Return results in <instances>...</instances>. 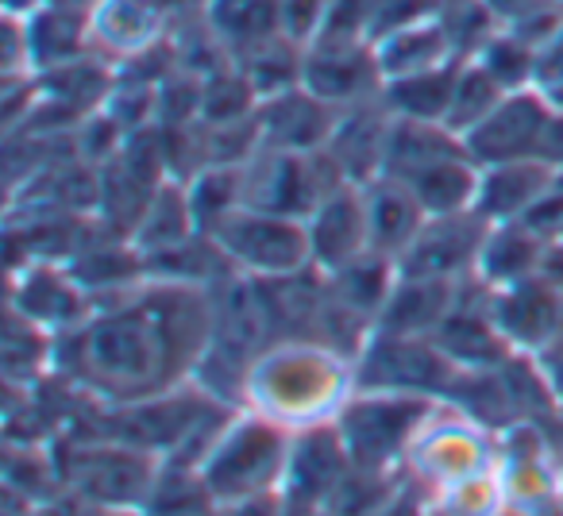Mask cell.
Masks as SVG:
<instances>
[{"label": "cell", "instance_id": "obj_8", "mask_svg": "<svg viewBox=\"0 0 563 516\" xmlns=\"http://www.w3.org/2000/svg\"><path fill=\"white\" fill-rule=\"evenodd\" d=\"M490 316L514 351L540 355L555 339H563V285L537 270L525 282L490 290Z\"/></svg>", "mask_w": 563, "mask_h": 516}, {"label": "cell", "instance_id": "obj_17", "mask_svg": "<svg viewBox=\"0 0 563 516\" xmlns=\"http://www.w3.org/2000/svg\"><path fill=\"white\" fill-rule=\"evenodd\" d=\"M555 166L544 158H521V162H501V166H486L483 178H478V193H475V216L486 224H514L521 220L532 204L540 201L548 186L555 181Z\"/></svg>", "mask_w": 563, "mask_h": 516}, {"label": "cell", "instance_id": "obj_11", "mask_svg": "<svg viewBox=\"0 0 563 516\" xmlns=\"http://www.w3.org/2000/svg\"><path fill=\"white\" fill-rule=\"evenodd\" d=\"M336 120H340L336 104L321 101L306 86H294L286 93L258 101V135H263V147L313 155V150L329 147L332 132H336Z\"/></svg>", "mask_w": 563, "mask_h": 516}, {"label": "cell", "instance_id": "obj_6", "mask_svg": "<svg viewBox=\"0 0 563 516\" xmlns=\"http://www.w3.org/2000/svg\"><path fill=\"white\" fill-rule=\"evenodd\" d=\"M548 120H552V104L537 89H514L501 97V104L483 124L463 135V147L483 170L501 162H521V158H540Z\"/></svg>", "mask_w": 563, "mask_h": 516}, {"label": "cell", "instance_id": "obj_16", "mask_svg": "<svg viewBox=\"0 0 563 516\" xmlns=\"http://www.w3.org/2000/svg\"><path fill=\"white\" fill-rule=\"evenodd\" d=\"M20 20H24L32 74L63 70V66L93 55V43H89V0H81V4H74V0H47L32 16Z\"/></svg>", "mask_w": 563, "mask_h": 516}, {"label": "cell", "instance_id": "obj_23", "mask_svg": "<svg viewBox=\"0 0 563 516\" xmlns=\"http://www.w3.org/2000/svg\"><path fill=\"white\" fill-rule=\"evenodd\" d=\"M201 20L220 40V47L232 55V63L258 43L282 35L278 0H209Z\"/></svg>", "mask_w": 563, "mask_h": 516}, {"label": "cell", "instance_id": "obj_10", "mask_svg": "<svg viewBox=\"0 0 563 516\" xmlns=\"http://www.w3.org/2000/svg\"><path fill=\"white\" fill-rule=\"evenodd\" d=\"M9 309H16L51 336H63L93 316V298L74 282L63 262H27L24 270L12 274Z\"/></svg>", "mask_w": 563, "mask_h": 516}, {"label": "cell", "instance_id": "obj_7", "mask_svg": "<svg viewBox=\"0 0 563 516\" xmlns=\"http://www.w3.org/2000/svg\"><path fill=\"white\" fill-rule=\"evenodd\" d=\"M490 224L475 212H452V216H429L413 243L398 255L401 278H444L463 282L475 274V258Z\"/></svg>", "mask_w": 563, "mask_h": 516}, {"label": "cell", "instance_id": "obj_34", "mask_svg": "<svg viewBox=\"0 0 563 516\" xmlns=\"http://www.w3.org/2000/svg\"><path fill=\"white\" fill-rule=\"evenodd\" d=\"M278 12H282V35L309 47L324 24L329 0H278Z\"/></svg>", "mask_w": 563, "mask_h": 516}, {"label": "cell", "instance_id": "obj_24", "mask_svg": "<svg viewBox=\"0 0 563 516\" xmlns=\"http://www.w3.org/2000/svg\"><path fill=\"white\" fill-rule=\"evenodd\" d=\"M478 178H483V166L460 150V155H448L440 162L424 166L421 173L406 181L417 193V201L424 204L429 216H452V212H471L475 209Z\"/></svg>", "mask_w": 563, "mask_h": 516}, {"label": "cell", "instance_id": "obj_27", "mask_svg": "<svg viewBox=\"0 0 563 516\" xmlns=\"http://www.w3.org/2000/svg\"><path fill=\"white\" fill-rule=\"evenodd\" d=\"M189 235H197V220H194V209H189V189H186V181L170 178L151 197L140 227L132 232V243L143 255H155V250H166V247H174V243H186Z\"/></svg>", "mask_w": 563, "mask_h": 516}, {"label": "cell", "instance_id": "obj_22", "mask_svg": "<svg viewBox=\"0 0 563 516\" xmlns=\"http://www.w3.org/2000/svg\"><path fill=\"white\" fill-rule=\"evenodd\" d=\"M463 139L452 135L444 124H432V120H406L394 116L390 139H386V158H383V178L409 181L413 173H421L424 166L440 162L448 155H460Z\"/></svg>", "mask_w": 563, "mask_h": 516}, {"label": "cell", "instance_id": "obj_33", "mask_svg": "<svg viewBox=\"0 0 563 516\" xmlns=\"http://www.w3.org/2000/svg\"><path fill=\"white\" fill-rule=\"evenodd\" d=\"M440 0H375V24H371V43L383 35L398 32V27L421 24V20L437 16Z\"/></svg>", "mask_w": 563, "mask_h": 516}, {"label": "cell", "instance_id": "obj_12", "mask_svg": "<svg viewBox=\"0 0 563 516\" xmlns=\"http://www.w3.org/2000/svg\"><path fill=\"white\" fill-rule=\"evenodd\" d=\"M301 86L321 101L336 104V109H352V104H363L383 93V70H378L371 43H363V47L313 43V47H306Z\"/></svg>", "mask_w": 563, "mask_h": 516}, {"label": "cell", "instance_id": "obj_37", "mask_svg": "<svg viewBox=\"0 0 563 516\" xmlns=\"http://www.w3.org/2000/svg\"><path fill=\"white\" fill-rule=\"evenodd\" d=\"M282 516H332L324 505H306V501H286Z\"/></svg>", "mask_w": 563, "mask_h": 516}, {"label": "cell", "instance_id": "obj_9", "mask_svg": "<svg viewBox=\"0 0 563 516\" xmlns=\"http://www.w3.org/2000/svg\"><path fill=\"white\" fill-rule=\"evenodd\" d=\"M174 16L158 0H89V43L93 55L124 66L163 47Z\"/></svg>", "mask_w": 563, "mask_h": 516}, {"label": "cell", "instance_id": "obj_14", "mask_svg": "<svg viewBox=\"0 0 563 516\" xmlns=\"http://www.w3.org/2000/svg\"><path fill=\"white\" fill-rule=\"evenodd\" d=\"M306 224H309V243H313V267L324 270V274L347 267L352 258L371 250L363 186L344 181L340 189H332Z\"/></svg>", "mask_w": 563, "mask_h": 516}, {"label": "cell", "instance_id": "obj_21", "mask_svg": "<svg viewBox=\"0 0 563 516\" xmlns=\"http://www.w3.org/2000/svg\"><path fill=\"white\" fill-rule=\"evenodd\" d=\"M371 51H375V63H378V70H383V86L386 81L409 78V74L437 70V66H448L460 58L452 40H448L444 24H440V16L398 27V32L371 43Z\"/></svg>", "mask_w": 563, "mask_h": 516}, {"label": "cell", "instance_id": "obj_30", "mask_svg": "<svg viewBox=\"0 0 563 516\" xmlns=\"http://www.w3.org/2000/svg\"><path fill=\"white\" fill-rule=\"evenodd\" d=\"M186 189L197 232L209 235L228 212L243 204V166H209L194 181H186Z\"/></svg>", "mask_w": 563, "mask_h": 516}, {"label": "cell", "instance_id": "obj_2", "mask_svg": "<svg viewBox=\"0 0 563 516\" xmlns=\"http://www.w3.org/2000/svg\"><path fill=\"white\" fill-rule=\"evenodd\" d=\"M294 431L282 424L266 420V416L240 408L209 459L201 462V478L209 485L217 505H232V501H247L258 493H282V478H286V462H290Z\"/></svg>", "mask_w": 563, "mask_h": 516}, {"label": "cell", "instance_id": "obj_31", "mask_svg": "<svg viewBox=\"0 0 563 516\" xmlns=\"http://www.w3.org/2000/svg\"><path fill=\"white\" fill-rule=\"evenodd\" d=\"M532 58H537V51H532L529 43L517 40L506 27H498V32L478 47L475 63L483 66L498 86H506L509 93H514V89H532Z\"/></svg>", "mask_w": 563, "mask_h": 516}, {"label": "cell", "instance_id": "obj_39", "mask_svg": "<svg viewBox=\"0 0 563 516\" xmlns=\"http://www.w3.org/2000/svg\"><path fill=\"white\" fill-rule=\"evenodd\" d=\"M97 516H147V513H140V508H101Z\"/></svg>", "mask_w": 563, "mask_h": 516}, {"label": "cell", "instance_id": "obj_36", "mask_svg": "<svg viewBox=\"0 0 563 516\" xmlns=\"http://www.w3.org/2000/svg\"><path fill=\"white\" fill-rule=\"evenodd\" d=\"M158 4H163V9L178 20V16H201L209 0H158Z\"/></svg>", "mask_w": 563, "mask_h": 516}, {"label": "cell", "instance_id": "obj_29", "mask_svg": "<svg viewBox=\"0 0 563 516\" xmlns=\"http://www.w3.org/2000/svg\"><path fill=\"white\" fill-rule=\"evenodd\" d=\"M506 93H509L506 86H498V81H494L490 74H486L483 66L475 63V58H467V63L460 66V78H455L452 104H448L444 127L463 139L471 127H478L494 109H498Z\"/></svg>", "mask_w": 563, "mask_h": 516}, {"label": "cell", "instance_id": "obj_40", "mask_svg": "<svg viewBox=\"0 0 563 516\" xmlns=\"http://www.w3.org/2000/svg\"><path fill=\"white\" fill-rule=\"evenodd\" d=\"M555 243H560V247H563V235H560V239H555Z\"/></svg>", "mask_w": 563, "mask_h": 516}, {"label": "cell", "instance_id": "obj_5", "mask_svg": "<svg viewBox=\"0 0 563 516\" xmlns=\"http://www.w3.org/2000/svg\"><path fill=\"white\" fill-rule=\"evenodd\" d=\"M463 370L437 347L432 336H390L371 332L355 359V390L371 393H417L448 401Z\"/></svg>", "mask_w": 563, "mask_h": 516}, {"label": "cell", "instance_id": "obj_25", "mask_svg": "<svg viewBox=\"0 0 563 516\" xmlns=\"http://www.w3.org/2000/svg\"><path fill=\"white\" fill-rule=\"evenodd\" d=\"M394 285H398V262H394L390 255H378V250H363L347 267L329 274L332 298L371 324L378 321V313H383Z\"/></svg>", "mask_w": 563, "mask_h": 516}, {"label": "cell", "instance_id": "obj_32", "mask_svg": "<svg viewBox=\"0 0 563 516\" xmlns=\"http://www.w3.org/2000/svg\"><path fill=\"white\" fill-rule=\"evenodd\" d=\"M371 24H375V0H329V12H324V24L313 43L363 47V43H371Z\"/></svg>", "mask_w": 563, "mask_h": 516}, {"label": "cell", "instance_id": "obj_38", "mask_svg": "<svg viewBox=\"0 0 563 516\" xmlns=\"http://www.w3.org/2000/svg\"><path fill=\"white\" fill-rule=\"evenodd\" d=\"M540 97L552 104V112H563V81H560V86H552V89H544Z\"/></svg>", "mask_w": 563, "mask_h": 516}, {"label": "cell", "instance_id": "obj_20", "mask_svg": "<svg viewBox=\"0 0 563 516\" xmlns=\"http://www.w3.org/2000/svg\"><path fill=\"white\" fill-rule=\"evenodd\" d=\"M548 247L552 243L540 239L537 232L514 220V224H494L486 232L483 247H478L475 258V278L486 285V290H506V285H517L525 278H532L544 262Z\"/></svg>", "mask_w": 563, "mask_h": 516}, {"label": "cell", "instance_id": "obj_35", "mask_svg": "<svg viewBox=\"0 0 563 516\" xmlns=\"http://www.w3.org/2000/svg\"><path fill=\"white\" fill-rule=\"evenodd\" d=\"M560 81H563V27L548 35L537 47V58H532V89L537 93L560 86Z\"/></svg>", "mask_w": 563, "mask_h": 516}, {"label": "cell", "instance_id": "obj_1", "mask_svg": "<svg viewBox=\"0 0 563 516\" xmlns=\"http://www.w3.org/2000/svg\"><path fill=\"white\" fill-rule=\"evenodd\" d=\"M355 393V362L317 339H278L247 370L243 408L301 431L332 424Z\"/></svg>", "mask_w": 563, "mask_h": 516}, {"label": "cell", "instance_id": "obj_19", "mask_svg": "<svg viewBox=\"0 0 563 516\" xmlns=\"http://www.w3.org/2000/svg\"><path fill=\"white\" fill-rule=\"evenodd\" d=\"M363 201H367V235L371 250L390 255L398 262V255L409 243L421 235V227L429 224V212L417 201V193L398 178H375L371 186H363Z\"/></svg>", "mask_w": 563, "mask_h": 516}, {"label": "cell", "instance_id": "obj_28", "mask_svg": "<svg viewBox=\"0 0 563 516\" xmlns=\"http://www.w3.org/2000/svg\"><path fill=\"white\" fill-rule=\"evenodd\" d=\"M240 74L251 81V89L258 93V101L266 97H278L286 89L301 86V66H306V47L286 35H274V40L251 47L247 55L235 58Z\"/></svg>", "mask_w": 563, "mask_h": 516}, {"label": "cell", "instance_id": "obj_3", "mask_svg": "<svg viewBox=\"0 0 563 516\" xmlns=\"http://www.w3.org/2000/svg\"><path fill=\"white\" fill-rule=\"evenodd\" d=\"M444 408L437 397H417V393H371L355 390L347 405L340 408L336 428L344 439L355 467L371 470H401L409 444L417 431Z\"/></svg>", "mask_w": 563, "mask_h": 516}, {"label": "cell", "instance_id": "obj_15", "mask_svg": "<svg viewBox=\"0 0 563 516\" xmlns=\"http://www.w3.org/2000/svg\"><path fill=\"white\" fill-rule=\"evenodd\" d=\"M394 112L383 104V93L371 97L352 109H340L336 132L329 139V155L340 166L352 186H371L375 178H383V158H386V139H390Z\"/></svg>", "mask_w": 563, "mask_h": 516}, {"label": "cell", "instance_id": "obj_41", "mask_svg": "<svg viewBox=\"0 0 563 516\" xmlns=\"http://www.w3.org/2000/svg\"><path fill=\"white\" fill-rule=\"evenodd\" d=\"M552 4H563V0H552Z\"/></svg>", "mask_w": 563, "mask_h": 516}, {"label": "cell", "instance_id": "obj_42", "mask_svg": "<svg viewBox=\"0 0 563 516\" xmlns=\"http://www.w3.org/2000/svg\"><path fill=\"white\" fill-rule=\"evenodd\" d=\"M437 516H440V513H437Z\"/></svg>", "mask_w": 563, "mask_h": 516}, {"label": "cell", "instance_id": "obj_13", "mask_svg": "<svg viewBox=\"0 0 563 516\" xmlns=\"http://www.w3.org/2000/svg\"><path fill=\"white\" fill-rule=\"evenodd\" d=\"M347 470H352V455H347L344 439H340L336 420L301 428L294 431L290 462H286V478H282V497L324 505V497L336 490V482Z\"/></svg>", "mask_w": 563, "mask_h": 516}, {"label": "cell", "instance_id": "obj_18", "mask_svg": "<svg viewBox=\"0 0 563 516\" xmlns=\"http://www.w3.org/2000/svg\"><path fill=\"white\" fill-rule=\"evenodd\" d=\"M467 282V278H463ZM463 282H444V278H401L386 298L383 313L375 321V332L390 336H432L440 324L452 316L460 301Z\"/></svg>", "mask_w": 563, "mask_h": 516}, {"label": "cell", "instance_id": "obj_26", "mask_svg": "<svg viewBox=\"0 0 563 516\" xmlns=\"http://www.w3.org/2000/svg\"><path fill=\"white\" fill-rule=\"evenodd\" d=\"M460 66H463V58H455V63L437 66V70L409 74V78L386 81V86H383V104L394 112V116L444 124L448 104H452L455 78H460Z\"/></svg>", "mask_w": 563, "mask_h": 516}, {"label": "cell", "instance_id": "obj_4", "mask_svg": "<svg viewBox=\"0 0 563 516\" xmlns=\"http://www.w3.org/2000/svg\"><path fill=\"white\" fill-rule=\"evenodd\" d=\"M212 239L228 255L240 274L251 278H290L313 267V243H309V224L294 216L263 209H232L217 227Z\"/></svg>", "mask_w": 563, "mask_h": 516}]
</instances>
